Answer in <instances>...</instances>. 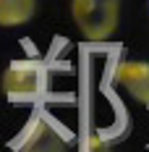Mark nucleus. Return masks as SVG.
Returning <instances> with one entry per match:
<instances>
[{"instance_id": "1", "label": "nucleus", "mask_w": 149, "mask_h": 152, "mask_svg": "<svg viewBox=\"0 0 149 152\" xmlns=\"http://www.w3.org/2000/svg\"><path fill=\"white\" fill-rule=\"evenodd\" d=\"M71 18L89 42H105L118 29L120 0H71Z\"/></svg>"}, {"instance_id": "2", "label": "nucleus", "mask_w": 149, "mask_h": 152, "mask_svg": "<svg viewBox=\"0 0 149 152\" xmlns=\"http://www.w3.org/2000/svg\"><path fill=\"white\" fill-rule=\"evenodd\" d=\"M0 87L8 100H31L42 87V66L29 58H18L5 66Z\"/></svg>"}, {"instance_id": "3", "label": "nucleus", "mask_w": 149, "mask_h": 152, "mask_svg": "<svg viewBox=\"0 0 149 152\" xmlns=\"http://www.w3.org/2000/svg\"><path fill=\"white\" fill-rule=\"evenodd\" d=\"M115 84L128 92V97L149 110V61H120L113 71Z\"/></svg>"}, {"instance_id": "4", "label": "nucleus", "mask_w": 149, "mask_h": 152, "mask_svg": "<svg viewBox=\"0 0 149 152\" xmlns=\"http://www.w3.org/2000/svg\"><path fill=\"white\" fill-rule=\"evenodd\" d=\"M18 152H68V147L60 131H55V126H50L45 118H37L26 129L18 144Z\"/></svg>"}, {"instance_id": "5", "label": "nucleus", "mask_w": 149, "mask_h": 152, "mask_svg": "<svg viewBox=\"0 0 149 152\" xmlns=\"http://www.w3.org/2000/svg\"><path fill=\"white\" fill-rule=\"evenodd\" d=\"M37 13V0H0V26L16 29L29 24Z\"/></svg>"}, {"instance_id": "6", "label": "nucleus", "mask_w": 149, "mask_h": 152, "mask_svg": "<svg viewBox=\"0 0 149 152\" xmlns=\"http://www.w3.org/2000/svg\"><path fill=\"white\" fill-rule=\"evenodd\" d=\"M78 152H113V150H110V144L100 134H89V137L81 142V150Z\"/></svg>"}]
</instances>
